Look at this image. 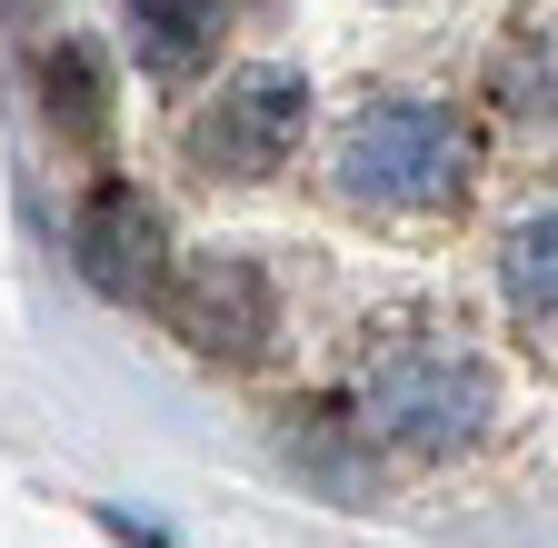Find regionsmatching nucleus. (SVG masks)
Here are the masks:
<instances>
[{
  "label": "nucleus",
  "mask_w": 558,
  "mask_h": 548,
  "mask_svg": "<svg viewBox=\"0 0 558 548\" xmlns=\"http://www.w3.org/2000/svg\"><path fill=\"white\" fill-rule=\"evenodd\" d=\"M120 11H130V50H140V71L180 81V71H199V60L220 50V31H230L240 0H120Z\"/></svg>",
  "instance_id": "7"
},
{
  "label": "nucleus",
  "mask_w": 558,
  "mask_h": 548,
  "mask_svg": "<svg viewBox=\"0 0 558 548\" xmlns=\"http://www.w3.org/2000/svg\"><path fill=\"white\" fill-rule=\"evenodd\" d=\"M478 180V141L469 120L429 90H369L329 130V199L360 210L379 230H418V220H449Z\"/></svg>",
  "instance_id": "2"
},
{
  "label": "nucleus",
  "mask_w": 558,
  "mask_h": 548,
  "mask_svg": "<svg viewBox=\"0 0 558 548\" xmlns=\"http://www.w3.org/2000/svg\"><path fill=\"white\" fill-rule=\"evenodd\" d=\"M300 130H310V81L290 60H240V71L180 120V160L209 190H269L300 160Z\"/></svg>",
  "instance_id": "3"
},
{
  "label": "nucleus",
  "mask_w": 558,
  "mask_h": 548,
  "mask_svg": "<svg viewBox=\"0 0 558 548\" xmlns=\"http://www.w3.org/2000/svg\"><path fill=\"white\" fill-rule=\"evenodd\" d=\"M160 319L170 339H190L199 360H259L279 339V290H269V259L259 249H190L170 280H160Z\"/></svg>",
  "instance_id": "4"
},
{
  "label": "nucleus",
  "mask_w": 558,
  "mask_h": 548,
  "mask_svg": "<svg viewBox=\"0 0 558 548\" xmlns=\"http://www.w3.org/2000/svg\"><path fill=\"white\" fill-rule=\"evenodd\" d=\"M499 110H538L548 120V21H519L509 31V50H499Z\"/></svg>",
  "instance_id": "8"
},
{
  "label": "nucleus",
  "mask_w": 558,
  "mask_h": 548,
  "mask_svg": "<svg viewBox=\"0 0 558 548\" xmlns=\"http://www.w3.org/2000/svg\"><path fill=\"white\" fill-rule=\"evenodd\" d=\"M40 81H50V110H60L70 130H100V71H90L81 40H50V50H40Z\"/></svg>",
  "instance_id": "9"
},
{
  "label": "nucleus",
  "mask_w": 558,
  "mask_h": 548,
  "mask_svg": "<svg viewBox=\"0 0 558 548\" xmlns=\"http://www.w3.org/2000/svg\"><path fill=\"white\" fill-rule=\"evenodd\" d=\"M70 259H81V280L100 300H160V280H170V230H160V210L130 180H90L81 210H70Z\"/></svg>",
  "instance_id": "5"
},
{
  "label": "nucleus",
  "mask_w": 558,
  "mask_h": 548,
  "mask_svg": "<svg viewBox=\"0 0 558 548\" xmlns=\"http://www.w3.org/2000/svg\"><path fill=\"white\" fill-rule=\"evenodd\" d=\"M558 210H548V190L529 199V210L509 220V240H499V290H509V329H519V350H538L548 360V319H558Z\"/></svg>",
  "instance_id": "6"
},
{
  "label": "nucleus",
  "mask_w": 558,
  "mask_h": 548,
  "mask_svg": "<svg viewBox=\"0 0 558 548\" xmlns=\"http://www.w3.org/2000/svg\"><path fill=\"white\" fill-rule=\"evenodd\" d=\"M499 429H509L499 369L459 329H409L389 350H369L360 379H349V439L379 449V459L449 468V459H478Z\"/></svg>",
  "instance_id": "1"
}]
</instances>
